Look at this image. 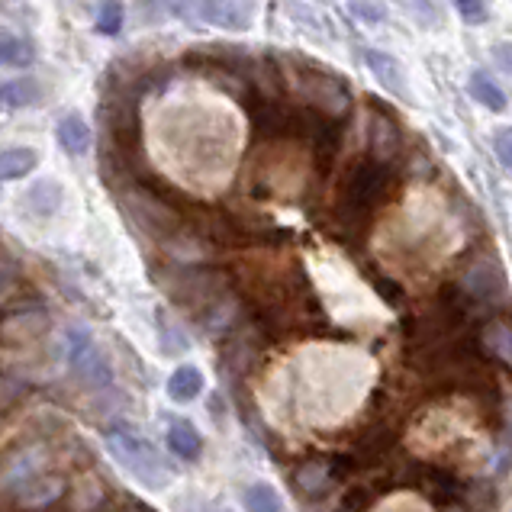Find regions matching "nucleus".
Masks as SVG:
<instances>
[{"label": "nucleus", "instance_id": "obj_8", "mask_svg": "<svg viewBox=\"0 0 512 512\" xmlns=\"http://www.w3.org/2000/svg\"><path fill=\"white\" fill-rule=\"evenodd\" d=\"M203 384H207V380H203V371L197 364H181V368H174L168 377V397L174 403H190L203 393Z\"/></svg>", "mask_w": 512, "mask_h": 512}, {"label": "nucleus", "instance_id": "obj_22", "mask_svg": "<svg viewBox=\"0 0 512 512\" xmlns=\"http://www.w3.org/2000/svg\"><path fill=\"white\" fill-rule=\"evenodd\" d=\"M351 13L361 20H368V23H384L387 20V7L380 4V0H355L351 4Z\"/></svg>", "mask_w": 512, "mask_h": 512}, {"label": "nucleus", "instance_id": "obj_24", "mask_svg": "<svg viewBox=\"0 0 512 512\" xmlns=\"http://www.w3.org/2000/svg\"><path fill=\"white\" fill-rule=\"evenodd\" d=\"M490 55H493V62H496V65H500L503 71H509V75H512V42H493Z\"/></svg>", "mask_w": 512, "mask_h": 512}, {"label": "nucleus", "instance_id": "obj_23", "mask_svg": "<svg viewBox=\"0 0 512 512\" xmlns=\"http://www.w3.org/2000/svg\"><path fill=\"white\" fill-rule=\"evenodd\" d=\"M178 512H226L223 506H216L210 500H200V496H181Z\"/></svg>", "mask_w": 512, "mask_h": 512}, {"label": "nucleus", "instance_id": "obj_17", "mask_svg": "<svg viewBox=\"0 0 512 512\" xmlns=\"http://www.w3.org/2000/svg\"><path fill=\"white\" fill-rule=\"evenodd\" d=\"M36 58V49L29 46L26 39L20 36H7V39H0V65H7V68H26L29 62Z\"/></svg>", "mask_w": 512, "mask_h": 512}, {"label": "nucleus", "instance_id": "obj_4", "mask_svg": "<svg viewBox=\"0 0 512 512\" xmlns=\"http://www.w3.org/2000/svg\"><path fill=\"white\" fill-rule=\"evenodd\" d=\"M387 181H390V171L380 158L377 162H361L355 171H351V178L342 190V213L348 219L368 216L380 203V197H384Z\"/></svg>", "mask_w": 512, "mask_h": 512}, {"label": "nucleus", "instance_id": "obj_10", "mask_svg": "<svg viewBox=\"0 0 512 512\" xmlns=\"http://www.w3.org/2000/svg\"><path fill=\"white\" fill-rule=\"evenodd\" d=\"M55 136H58V145H62V149L68 155H75V158L87 155V149H91V129H87V123L81 120L78 113L65 116V120L58 123Z\"/></svg>", "mask_w": 512, "mask_h": 512}, {"label": "nucleus", "instance_id": "obj_18", "mask_svg": "<svg viewBox=\"0 0 512 512\" xmlns=\"http://www.w3.org/2000/svg\"><path fill=\"white\" fill-rule=\"evenodd\" d=\"M123 20H126V13H123L120 0H104V4H100V13H97V33L100 36H120Z\"/></svg>", "mask_w": 512, "mask_h": 512}, {"label": "nucleus", "instance_id": "obj_6", "mask_svg": "<svg viewBox=\"0 0 512 512\" xmlns=\"http://www.w3.org/2000/svg\"><path fill=\"white\" fill-rule=\"evenodd\" d=\"M364 65L371 68V75L377 78V84L384 91L397 94V97H409V87H406V75L400 62L393 58L390 52H380V49H364Z\"/></svg>", "mask_w": 512, "mask_h": 512}, {"label": "nucleus", "instance_id": "obj_7", "mask_svg": "<svg viewBox=\"0 0 512 512\" xmlns=\"http://www.w3.org/2000/svg\"><path fill=\"white\" fill-rule=\"evenodd\" d=\"M168 448L184 461H197L203 455V435L197 432L194 422L174 419L168 426Z\"/></svg>", "mask_w": 512, "mask_h": 512}, {"label": "nucleus", "instance_id": "obj_20", "mask_svg": "<svg viewBox=\"0 0 512 512\" xmlns=\"http://www.w3.org/2000/svg\"><path fill=\"white\" fill-rule=\"evenodd\" d=\"M455 10L464 23H487V0H455Z\"/></svg>", "mask_w": 512, "mask_h": 512}, {"label": "nucleus", "instance_id": "obj_9", "mask_svg": "<svg viewBox=\"0 0 512 512\" xmlns=\"http://www.w3.org/2000/svg\"><path fill=\"white\" fill-rule=\"evenodd\" d=\"M467 91L477 100L480 107H487L490 113H506V94L503 87L496 84L487 71H471V78H467Z\"/></svg>", "mask_w": 512, "mask_h": 512}, {"label": "nucleus", "instance_id": "obj_13", "mask_svg": "<svg viewBox=\"0 0 512 512\" xmlns=\"http://www.w3.org/2000/svg\"><path fill=\"white\" fill-rule=\"evenodd\" d=\"M26 207L36 216H52L62 207V184H52V181L33 184V190H26Z\"/></svg>", "mask_w": 512, "mask_h": 512}, {"label": "nucleus", "instance_id": "obj_14", "mask_svg": "<svg viewBox=\"0 0 512 512\" xmlns=\"http://www.w3.org/2000/svg\"><path fill=\"white\" fill-rule=\"evenodd\" d=\"M484 348L496 361H503L506 368L512 371V326L503 323V319H496L484 329Z\"/></svg>", "mask_w": 512, "mask_h": 512}, {"label": "nucleus", "instance_id": "obj_15", "mask_svg": "<svg viewBox=\"0 0 512 512\" xmlns=\"http://www.w3.org/2000/svg\"><path fill=\"white\" fill-rule=\"evenodd\" d=\"M36 152L33 149H7L0 152V178L7 181H17V178H26L29 171L36 168Z\"/></svg>", "mask_w": 512, "mask_h": 512}, {"label": "nucleus", "instance_id": "obj_16", "mask_svg": "<svg viewBox=\"0 0 512 512\" xmlns=\"http://www.w3.org/2000/svg\"><path fill=\"white\" fill-rule=\"evenodd\" d=\"M242 503L248 512H284V500L271 484H252L245 490Z\"/></svg>", "mask_w": 512, "mask_h": 512}, {"label": "nucleus", "instance_id": "obj_1", "mask_svg": "<svg viewBox=\"0 0 512 512\" xmlns=\"http://www.w3.org/2000/svg\"><path fill=\"white\" fill-rule=\"evenodd\" d=\"M107 442H110L113 458L120 461L142 487H149V490L168 487L171 467L162 461V455H158V448L149 442V438H142L136 432H126V429H113Z\"/></svg>", "mask_w": 512, "mask_h": 512}, {"label": "nucleus", "instance_id": "obj_3", "mask_svg": "<svg viewBox=\"0 0 512 512\" xmlns=\"http://www.w3.org/2000/svg\"><path fill=\"white\" fill-rule=\"evenodd\" d=\"M461 290L477 310L496 313L509 303V284L496 258H477L471 268L461 274Z\"/></svg>", "mask_w": 512, "mask_h": 512}, {"label": "nucleus", "instance_id": "obj_19", "mask_svg": "<svg viewBox=\"0 0 512 512\" xmlns=\"http://www.w3.org/2000/svg\"><path fill=\"white\" fill-rule=\"evenodd\" d=\"M297 484H300V490L303 493H319V490H326V484H329V474H326V464L319 461V464H306L303 471L297 474Z\"/></svg>", "mask_w": 512, "mask_h": 512}, {"label": "nucleus", "instance_id": "obj_2", "mask_svg": "<svg viewBox=\"0 0 512 512\" xmlns=\"http://www.w3.org/2000/svg\"><path fill=\"white\" fill-rule=\"evenodd\" d=\"M65 342H68V364H71V371H75V377L81 380L84 387L104 390V387L113 384L110 358H107V351L100 348V342L94 339L91 332L75 326V329H68Z\"/></svg>", "mask_w": 512, "mask_h": 512}, {"label": "nucleus", "instance_id": "obj_12", "mask_svg": "<svg viewBox=\"0 0 512 512\" xmlns=\"http://www.w3.org/2000/svg\"><path fill=\"white\" fill-rule=\"evenodd\" d=\"M39 100V87L29 78L17 81H0V110H23Z\"/></svg>", "mask_w": 512, "mask_h": 512}, {"label": "nucleus", "instance_id": "obj_11", "mask_svg": "<svg viewBox=\"0 0 512 512\" xmlns=\"http://www.w3.org/2000/svg\"><path fill=\"white\" fill-rule=\"evenodd\" d=\"M400 10L406 13L409 20L422 29H438L445 26V7L442 0H397Z\"/></svg>", "mask_w": 512, "mask_h": 512}, {"label": "nucleus", "instance_id": "obj_21", "mask_svg": "<svg viewBox=\"0 0 512 512\" xmlns=\"http://www.w3.org/2000/svg\"><path fill=\"white\" fill-rule=\"evenodd\" d=\"M493 152L500 158V165L512 171V126H500L493 133Z\"/></svg>", "mask_w": 512, "mask_h": 512}, {"label": "nucleus", "instance_id": "obj_5", "mask_svg": "<svg viewBox=\"0 0 512 512\" xmlns=\"http://www.w3.org/2000/svg\"><path fill=\"white\" fill-rule=\"evenodd\" d=\"M255 7L258 0H197V20L242 33L255 23Z\"/></svg>", "mask_w": 512, "mask_h": 512}]
</instances>
